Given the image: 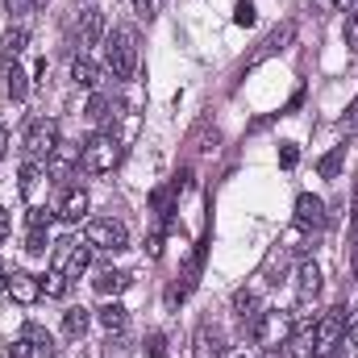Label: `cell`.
Instances as JSON below:
<instances>
[{
  "label": "cell",
  "mask_w": 358,
  "mask_h": 358,
  "mask_svg": "<svg viewBox=\"0 0 358 358\" xmlns=\"http://www.w3.org/2000/svg\"><path fill=\"white\" fill-rule=\"evenodd\" d=\"M296 292H300V300H313V296L321 292V267H317L313 259H304V263L296 267Z\"/></svg>",
  "instance_id": "11"
},
{
  "label": "cell",
  "mask_w": 358,
  "mask_h": 358,
  "mask_svg": "<svg viewBox=\"0 0 358 358\" xmlns=\"http://www.w3.org/2000/svg\"><path fill=\"white\" fill-rule=\"evenodd\" d=\"M71 80H76L80 88L96 92V88H100V80H104V71H100V67H96L92 59H84V55H80V59L71 63Z\"/></svg>",
  "instance_id": "16"
},
{
  "label": "cell",
  "mask_w": 358,
  "mask_h": 358,
  "mask_svg": "<svg viewBox=\"0 0 358 358\" xmlns=\"http://www.w3.org/2000/svg\"><path fill=\"white\" fill-rule=\"evenodd\" d=\"M42 4H50V0H29V8H42Z\"/></svg>",
  "instance_id": "39"
},
{
  "label": "cell",
  "mask_w": 358,
  "mask_h": 358,
  "mask_svg": "<svg viewBox=\"0 0 358 358\" xmlns=\"http://www.w3.org/2000/svg\"><path fill=\"white\" fill-rule=\"evenodd\" d=\"M67 287H71V279H67V275H63L59 267H50L46 275H42V292H46V296L63 300V296H67Z\"/></svg>",
  "instance_id": "22"
},
{
  "label": "cell",
  "mask_w": 358,
  "mask_h": 358,
  "mask_svg": "<svg viewBox=\"0 0 358 358\" xmlns=\"http://www.w3.org/2000/svg\"><path fill=\"white\" fill-rule=\"evenodd\" d=\"M8 287V267H4V259H0V292Z\"/></svg>",
  "instance_id": "38"
},
{
  "label": "cell",
  "mask_w": 358,
  "mask_h": 358,
  "mask_svg": "<svg viewBox=\"0 0 358 358\" xmlns=\"http://www.w3.org/2000/svg\"><path fill=\"white\" fill-rule=\"evenodd\" d=\"M80 42H84V46H100V42H104V8H84Z\"/></svg>",
  "instance_id": "12"
},
{
  "label": "cell",
  "mask_w": 358,
  "mask_h": 358,
  "mask_svg": "<svg viewBox=\"0 0 358 358\" xmlns=\"http://www.w3.org/2000/svg\"><path fill=\"white\" fill-rule=\"evenodd\" d=\"M8 234H13V213H8V208H0V242H4Z\"/></svg>",
  "instance_id": "33"
},
{
  "label": "cell",
  "mask_w": 358,
  "mask_h": 358,
  "mask_svg": "<svg viewBox=\"0 0 358 358\" xmlns=\"http://www.w3.org/2000/svg\"><path fill=\"white\" fill-rule=\"evenodd\" d=\"M296 225L300 229H321L325 225V200L313 196V192H300L296 196Z\"/></svg>",
  "instance_id": "9"
},
{
  "label": "cell",
  "mask_w": 358,
  "mask_h": 358,
  "mask_svg": "<svg viewBox=\"0 0 358 358\" xmlns=\"http://www.w3.org/2000/svg\"><path fill=\"white\" fill-rule=\"evenodd\" d=\"M234 21H238V25H255V4H250V0H242V4L234 8Z\"/></svg>",
  "instance_id": "29"
},
{
  "label": "cell",
  "mask_w": 358,
  "mask_h": 358,
  "mask_svg": "<svg viewBox=\"0 0 358 358\" xmlns=\"http://www.w3.org/2000/svg\"><path fill=\"white\" fill-rule=\"evenodd\" d=\"M350 275L358 279V221L350 225Z\"/></svg>",
  "instance_id": "32"
},
{
  "label": "cell",
  "mask_w": 358,
  "mask_h": 358,
  "mask_svg": "<svg viewBox=\"0 0 358 358\" xmlns=\"http://www.w3.org/2000/svg\"><path fill=\"white\" fill-rule=\"evenodd\" d=\"M350 0H321V8H346Z\"/></svg>",
  "instance_id": "37"
},
{
  "label": "cell",
  "mask_w": 358,
  "mask_h": 358,
  "mask_svg": "<svg viewBox=\"0 0 358 358\" xmlns=\"http://www.w3.org/2000/svg\"><path fill=\"white\" fill-rule=\"evenodd\" d=\"M92 263V246L88 242H59L55 246V267L63 271L67 279H80Z\"/></svg>",
  "instance_id": "7"
},
{
  "label": "cell",
  "mask_w": 358,
  "mask_h": 358,
  "mask_svg": "<svg viewBox=\"0 0 358 358\" xmlns=\"http://www.w3.org/2000/svg\"><path fill=\"white\" fill-rule=\"evenodd\" d=\"M279 163H283V167H296V163H300V150H296L292 142H283V146H279Z\"/></svg>",
  "instance_id": "31"
},
{
  "label": "cell",
  "mask_w": 358,
  "mask_h": 358,
  "mask_svg": "<svg viewBox=\"0 0 358 358\" xmlns=\"http://www.w3.org/2000/svg\"><path fill=\"white\" fill-rule=\"evenodd\" d=\"M234 313H238V317H242L246 325H250V321H259V313H263V308H259V296L242 287V292L234 296Z\"/></svg>",
  "instance_id": "20"
},
{
  "label": "cell",
  "mask_w": 358,
  "mask_h": 358,
  "mask_svg": "<svg viewBox=\"0 0 358 358\" xmlns=\"http://www.w3.org/2000/svg\"><path fill=\"white\" fill-rule=\"evenodd\" d=\"M84 242H88L92 250L117 255V250H129V229H125V221L96 217V221H88V229H84Z\"/></svg>",
  "instance_id": "3"
},
{
  "label": "cell",
  "mask_w": 358,
  "mask_h": 358,
  "mask_svg": "<svg viewBox=\"0 0 358 358\" xmlns=\"http://www.w3.org/2000/svg\"><path fill=\"white\" fill-rule=\"evenodd\" d=\"M59 217H63V221H84V217H88V192H84V187H71V192L63 196V204H59Z\"/></svg>",
  "instance_id": "15"
},
{
  "label": "cell",
  "mask_w": 358,
  "mask_h": 358,
  "mask_svg": "<svg viewBox=\"0 0 358 358\" xmlns=\"http://www.w3.org/2000/svg\"><path fill=\"white\" fill-rule=\"evenodd\" d=\"M146 358H167V334H150L146 338Z\"/></svg>",
  "instance_id": "26"
},
{
  "label": "cell",
  "mask_w": 358,
  "mask_h": 358,
  "mask_svg": "<svg viewBox=\"0 0 358 358\" xmlns=\"http://www.w3.org/2000/svg\"><path fill=\"white\" fill-rule=\"evenodd\" d=\"M342 329H346V308H325L317 317V355H329L342 346Z\"/></svg>",
  "instance_id": "8"
},
{
  "label": "cell",
  "mask_w": 358,
  "mask_h": 358,
  "mask_svg": "<svg viewBox=\"0 0 358 358\" xmlns=\"http://www.w3.org/2000/svg\"><path fill=\"white\" fill-rule=\"evenodd\" d=\"M25 250H29V255H46V229H29Z\"/></svg>",
  "instance_id": "28"
},
{
  "label": "cell",
  "mask_w": 358,
  "mask_h": 358,
  "mask_svg": "<svg viewBox=\"0 0 358 358\" xmlns=\"http://www.w3.org/2000/svg\"><path fill=\"white\" fill-rule=\"evenodd\" d=\"M121 163V142H117V134L108 129V134H96L84 142V167H88L92 176H104V171H113Z\"/></svg>",
  "instance_id": "4"
},
{
  "label": "cell",
  "mask_w": 358,
  "mask_h": 358,
  "mask_svg": "<svg viewBox=\"0 0 358 358\" xmlns=\"http://www.w3.org/2000/svg\"><path fill=\"white\" fill-rule=\"evenodd\" d=\"M96 321H100L108 334H121V329L129 325V308H125V304H117V300H108V304H100V308H96Z\"/></svg>",
  "instance_id": "13"
},
{
  "label": "cell",
  "mask_w": 358,
  "mask_h": 358,
  "mask_svg": "<svg viewBox=\"0 0 358 358\" xmlns=\"http://www.w3.org/2000/svg\"><path fill=\"white\" fill-rule=\"evenodd\" d=\"M4 150H8V129L0 125V159H4Z\"/></svg>",
  "instance_id": "36"
},
{
  "label": "cell",
  "mask_w": 358,
  "mask_h": 358,
  "mask_svg": "<svg viewBox=\"0 0 358 358\" xmlns=\"http://www.w3.org/2000/svg\"><path fill=\"white\" fill-rule=\"evenodd\" d=\"M4 292H8L17 304H38V300H42V279H38V275H29V271H13Z\"/></svg>",
  "instance_id": "10"
},
{
  "label": "cell",
  "mask_w": 358,
  "mask_h": 358,
  "mask_svg": "<svg viewBox=\"0 0 358 358\" xmlns=\"http://www.w3.org/2000/svg\"><path fill=\"white\" fill-rule=\"evenodd\" d=\"M346 129H358V96H355V104H350V113H346Z\"/></svg>",
  "instance_id": "35"
},
{
  "label": "cell",
  "mask_w": 358,
  "mask_h": 358,
  "mask_svg": "<svg viewBox=\"0 0 358 358\" xmlns=\"http://www.w3.org/2000/svg\"><path fill=\"white\" fill-rule=\"evenodd\" d=\"M113 113H108V96L104 92H92V100H88V121H108Z\"/></svg>",
  "instance_id": "24"
},
{
  "label": "cell",
  "mask_w": 358,
  "mask_h": 358,
  "mask_svg": "<svg viewBox=\"0 0 358 358\" xmlns=\"http://www.w3.org/2000/svg\"><path fill=\"white\" fill-rule=\"evenodd\" d=\"M42 176H46V163H29V159H25V167H21V183H17L25 200L34 196V187L42 183Z\"/></svg>",
  "instance_id": "21"
},
{
  "label": "cell",
  "mask_w": 358,
  "mask_h": 358,
  "mask_svg": "<svg viewBox=\"0 0 358 358\" xmlns=\"http://www.w3.org/2000/svg\"><path fill=\"white\" fill-rule=\"evenodd\" d=\"M346 46H350V50H358V8L346 17Z\"/></svg>",
  "instance_id": "30"
},
{
  "label": "cell",
  "mask_w": 358,
  "mask_h": 358,
  "mask_svg": "<svg viewBox=\"0 0 358 358\" xmlns=\"http://www.w3.org/2000/svg\"><path fill=\"white\" fill-rule=\"evenodd\" d=\"M25 42H29V29H8L4 38H0V55H4V63H17V55L25 50Z\"/></svg>",
  "instance_id": "19"
},
{
  "label": "cell",
  "mask_w": 358,
  "mask_h": 358,
  "mask_svg": "<svg viewBox=\"0 0 358 358\" xmlns=\"http://www.w3.org/2000/svg\"><path fill=\"white\" fill-rule=\"evenodd\" d=\"M134 8H138L142 17H155V0H134Z\"/></svg>",
  "instance_id": "34"
},
{
  "label": "cell",
  "mask_w": 358,
  "mask_h": 358,
  "mask_svg": "<svg viewBox=\"0 0 358 358\" xmlns=\"http://www.w3.org/2000/svg\"><path fill=\"white\" fill-rule=\"evenodd\" d=\"M29 229H50V221H55V213H46V208H29Z\"/></svg>",
  "instance_id": "27"
},
{
  "label": "cell",
  "mask_w": 358,
  "mask_h": 358,
  "mask_svg": "<svg viewBox=\"0 0 358 358\" xmlns=\"http://www.w3.org/2000/svg\"><path fill=\"white\" fill-rule=\"evenodd\" d=\"M104 67L113 71V80H134V71H138V29L134 25H117L108 34Z\"/></svg>",
  "instance_id": "1"
},
{
  "label": "cell",
  "mask_w": 358,
  "mask_h": 358,
  "mask_svg": "<svg viewBox=\"0 0 358 358\" xmlns=\"http://www.w3.org/2000/svg\"><path fill=\"white\" fill-rule=\"evenodd\" d=\"M8 358H55V338L42 329V325H25L21 329V338L13 342V350H8Z\"/></svg>",
  "instance_id": "5"
},
{
  "label": "cell",
  "mask_w": 358,
  "mask_h": 358,
  "mask_svg": "<svg viewBox=\"0 0 358 358\" xmlns=\"http://www.w3.org/2000/svg\"><path fill=\"white\" fill-rule=\"evenodd\" d=\"M80 163H84V146H76V142H59V146L50 150V159H46V176L55 179V183H67Z\"/></svg>",
  "instance_id": "6"
},
{
  "label": "cell",
  "mask_w": 358,
  "mask_h": 358,
  "mask_svg": "<svg viewBox=\"0 0 358 358\" xmlns=\"http://www.w3.org/2000/svg\"><path fill=\"white\" fill-rule=\"evenodd\" d=\"M92 287H96L100 296H121V292L129 287V275H125V271H113V267H104V271H96V279H92Z\"/></svg>",
  "instance_id": "14"
},
{
  "label": "cell",
  "mask_w": 358,
  "mask_h": 358,
  "mask_svg": "<svg viewBox=\"0 0 358 358\" xmlns=\"http://www.w3.org/2000/svg\"><path fill=\"white\" fill-rule=\"evenodd\" d=\"M350 4H355V8H358V0H350Z\"/></svg>",
  "instance_id": "40"
},
{
  "label": "cell",
  "mask_w": 358,
  "mask_h": 358,
  "mask_svg": "<svg viewBox=\"0 0 358 358\" xmlns=\"http://www.w3.org/2000/svg\"><path fill=\"white\" fill-rule=\"evenodd\" d=\"M55 146H59V121L55 117H34L21 134V155L29 163H46Z\"/></svg>",
  "instance_id": "2"
},
{
  "label": "cell",
  "mask_w": 358,
  "mask_h": 358,
  "mask_svg": "<svg viewBox=\"0 0 358 358\" xmlns=\"http://www.w3.org/2000/svg\"><path fill=\"white\" fill-rule=\"evenodd\" d=\"M88 325H92V313L84 308V304H76V308L63 313V334H67V338H84Z\"/></svg>",
  "instance_id": "17"
},
{
  "label": "cell",
  "mask_w": 358,
  "mask_h": 358,
  "mask_svg": "<svg viewBox=\"0 0 358 358\" xmlns=\"http://www.w3.org/2000/svg\"><path fill=\"white\" fill-rule=\"evenodd\" d=\"M342 346H350V350H358V308H350V313H346V329H342Z\"/></svg>",
  "instance_id": "25"
},
{
  "label": "cell",
  "mask_w": 358,
  "mask_h": 358,
  "mask_svg": "<svg viewBox=\"0 0 358 358\" xmlns=\"http://www.w3.org/2000/svg\"><path fill=\"white\" fill-rule=\"evenodd\" d=\"M342 163H346V146H334V150H329V155H325V159L317 163V171H321L325 179H338Z\"/></svg>",
  "instance_id": "23"
},
{
  "label": "cell",
  "mask_w": 358,
  "mask_h": 358,
  "mask_svg": "<svg viewBox=\"0 0 358 358\" xmlns=\"http://www.w3.org/2000/svg\"><path fill=\"white\" fill-rule=\"evenodd\" d=\"M4 88H8V100H25V92H29V76H25L17 63H4Z\"/></svg>",
  "instance_id": "18"
}]
</instances>
